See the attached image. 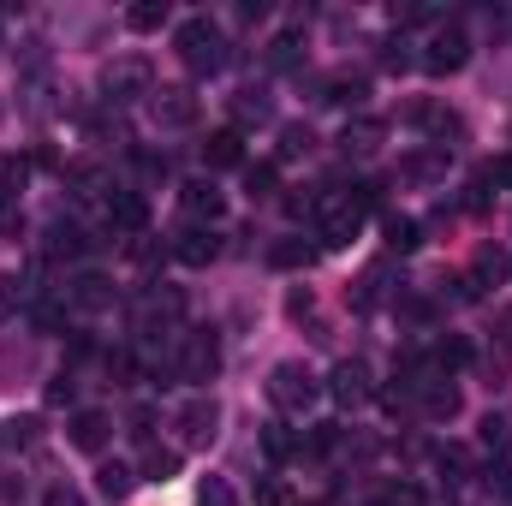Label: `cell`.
Instances as JSON below:
<instances>
[{
    "label": "cell",
    "instance_id": "1",
    "mask_svg": "<svg viewBox=\"0 0 512 506\" xmlns=\"http://www.w3.org/2000/svg\"><path fill=\"white\" fill-rule=\"evenodd\" d=\"M173 48H179L185 72H197V78H209V72H221V66H227L221 24H209V18H185V24L173 30Z\"/></svg>",
    "mask_w": 512,
    "mask_h": 506
},
{
    "label": "cell",
    "instance_id": "2",
    "mask_svg": "<svg viewBox=\"0 0 512 506\" xmlns=\"http://www.w3.org/2000/svg\"><path fill=\"white\" fill-rule=\"evenodd\" d=\"M316 393H322V381H316L310 364H298V358H286V364L268 370V405L286 411V417H304L316 405Z\"/></svg>",
    "mask_w": 512,
    "mask_h": 506
},
{
    "label": "cell",
    "instance_id": "3",
    "mask_svg": "<svg viewBox=\"0 0 512 506\" xmlns=\"http://www.w3.org/2000/svg\"><path fill=\"white\" fill-rule=\"evenodd\" d=\"M102 90H108L114 108H126L137 96H155V66H149L143 54H126V60H114V66L102 72Z\"/></svg>",
    "mask_w": 512,
    "mask_h": 506
},
{
    "label": "cell",
    "instance_id": "4",
    "mask_svg": "<svg viewBox=\"0 0 512 506\" xmlns=\"http://www.w3.org/2000/svg\"><path fill=\"white\" fill-rule=\"evenodd\" d=\"M364 227V209L346 197V203H316V245L322 251H346Z\"/></svg>",
    "mask_w": 512,
    "mask_h": 506
},
{
    "label": "cell",
    "instance_id": "5",
    "mask_svg": "<svg viewBox=\"0 0 512 506\" xmlns=\"http://www.w3.org/2000/svg\"><path fill=\"white\" fill-rule=\"evenodd\" d=\"M465 60H471V36H465L459 24H441V30L429 36V48H423V72H435V78L465 72Z\"/></svg>",
    "mask_w": 512,
    "mask_h": 506
},
{
    "label": "cell",
    "instance_id": "6",
    "mask_svg": "<svg viewBox=\"0 0 512 506\" xmlns=\"http://www.w3.org/2000/svg\"><path fill=\"white\" fill-rule=\"evenodd\" d=\"M215 370H221L215 328H185V334H179V376L185 381H209Z\"/></svg>",
    "mask_w": 512,
    "mask_h": 506
},
{
    "label": "cell",
    "instance_id": "7",
    "mask_svg": "<svg viewBox=\"0 0 512 506\" xmlns=\"http://www.w3.org/2000/svg\"><path fill=\"white\" fill-rule=\"evenodd\" d=\"M173 429H179L185 447H209L215 429H221V405H215L209 393H197V399H185V405L173 411Z\"/></svg>",
    "mask_w": 512,
    "mask_h": 506
},
{
    "label": "cell",
    "instance_id": "8",
    "mask_svg": "<svg viewBox=\"0 0 512 506\" xmlns=\"http://www.w3.org/2000/svg\"><path fill=\"white\" fill-rule=\"evenodd\" d=\"M149 114H155V126L185 131V126H197V96H191L185 84H161V90L149 96Z\"/></svg>",
    "mask_w": 512,
    "mask_h": 506
},
{
    "label": "cell",
    "instance_id": "9",
    "mask_svg": "<svg viewBox=\"0 0 512 506\" xmlns=\"http://www.w3.org/2000/svg\"><path fill=\"white\" fill-rule=\"evenodd\" d=\"M179 316H185V298H179V292H149V298L137 304V334H143V340H161V334H173Z\"/></svg>",
    "mask_w": 512,
    "mask_h": 506
},
{
    "label": "cell",
    "instance_id": "10",
    "mask_svg": "<svg viewBox=\"0 0 512 506\" xmlns=\"http://www.w3.org/2000/svg\"><path fill=\"white\" fill-rule=\"evenodd\" d=\"M60 179H66V191H72L78 203H108V197H114V173H108L102 161H72Z\"/></svg>",
    "mask_w": 512,
    "mask_h": 506
},
{
    "label": "cell",
    "instance_id": "11",
    "mask_svg": "<svg viewBox=\"0 0 512 506\" xmlns=\"http://www.w3.org/2000/svg\"><path fill=\"white\" fill-rule=\"evenodd\" d=\"M179 209L191 215V227H203V221H221L227 197L215 191V179H191V185H179Z\"/></svg>",
    "mask_w": 512,
    "mask_h": 506
},
{
    "label": "cell",
    "instance_id": "12",
    "mask_svg": "<svg viewBox=\"0 0 512 506\" xmlns=\"http://www.w3.org/2000/svg\"><path fill=\"white\" fill-rule=\"evenodd\" d=\"M108 435H114L108 411H72V423H66V441H72L78 453H102V447H108Z\"/></svg>",
    "mask_w": 512,
    "mask_h": 506
},
{
    "label": "cell",
    "instance_id": "13",
    "mask_svg": "<svg viewBox=\"0 0 512 506\" xmlns=\"http://www.w3.org/2000/svg\"><path fill=\"white\" fill-rule=\"evenodd\" d=\"M328 393L352 411V405H364L370 399V364H358V358H346V364H334V376H328Z\"/></svg>",
    "mask_w": 512,
    "mask_h": 506
},
{
    "label": "cell",
    "instance_id": "14",
    "mask_svg": "<svg viewBox=\"0 0 512 506\" xmlns=\"http://www.w3.org/2000/svg\"><path fill=\"white\" fill-rule=\"evenodd\" d=\"M203 167H245V131L221 126L203 137Z\"/></svg>",
    "mask_w": 512,
    "mask_h": 506
},
{
    "label": "cell",
    "instance_id": "15",
    "mask_svg": "<svg viewBox=\"0 0 512 506\" xmlns=\"http://www.w3.org/2000/svg\"><path fill=\"white\" fill-rule=\"evenodd\" d=\"M441 173H447V149H441V143H429V149H411V155L399 161V179H405V185H435Z\"/></svg>",
    "mask_w": 512,
    "mask_h": 506
},
{
    "label": "cell",
    "instance_id": "16",
    "mask_svg": "<svg viewBox=\"0 0 512 506\" xmlns=\"http://www.w3.org/2000/svg\"><path fill=\"white\" fill-rule=\"evenodd\" d=\"M143 221H149V203L137 191H114L108 197V233H143Z\"/></svg>",
    "mask_w": 512,
    "mask_h": 506
},
{
    "label": "cell",
    "instance_id": "17",
    "mask_svg": "<svg viewBox=\"0 0 512 506\" xmlns=\"http://www.w3.org/2000/svg\"><path fill=\"white\" fill-rule=\"evenodd\" d=\"M173 256H179V262H191V268H209V262L221 256V239H215L209 227H185V233L173 239Z\"/></svg>",
    "mask_w": 512,
    "mask_h": 506
},
{
    "label": "cell",
    "instance_id": "18",
    "mask_svg": "<svg viewBox=\"0 0 512 506\" xmlns=\"http://www.w3.org/2000/svg\"><path fill=\"white\" fill-rule=\"evenodd\" d=\"M66 298H72L78 310H108V304H114V280H108V274H78V280L66 286Z\"/></svg>",
    "mask_w": 512,
    "mask_h": 506
},
{
    "label": "cell",
    "instance_id": "19",
    "mask_svg": "<svg viewBox=\"0 0 512 506\" xmlns=\"http://www.w3.org/2000/svg\"><path fill=\"white\" fill-rule=\"evenodd\" d=\"M84 245H90V239H84V227L54 221V227H48V239H42V256H48V262H72V256H84Z\"/></svg>",
    "mask_w": 512,
    "mask_h": 506
},
{
    "label": "cell",
    "instance_id": "20",
    "mask_svg": "<svg viewBox=\"0 0 512 506\" xmlns=\"http://www.w3.org/2000/svg\"><path fill=\"white\" fill-rule=\"evenodd\" d=\"M370 96V84L358 78V72H334L328 84H322V102H334V108H358Z\"/></svg>",
    "mask_w": 512,
    "mask_h": 506
},
{
    "label": "cell",
    "instance_id": "21",
    "mask_svg": "<svg viewBox=\"0 0 512 506\" xmlns=\"http://www.w3.org/2000/svg\"><path fill=\"white\" fill-rule=\"evenodd\" d=\"M382 245L387 251H399V256H411L417 245H423V227H417L411 215H387L382 221Z\"/></svg>",
    "mask_w": 512,
    "mask_h": 506
},
{
    "label": "cell",
    "instance_id": "22",
    "mask_svg": "<svg viewBox=\"0 0 512 506\" xmlns=\"http://www.w3.org/2000/svg\"><path fill=\"white\" fill-rule=\"evenodd\" d=\"M30 167H36L30 155H12V149L0 155V203H12V197L30 185Z\"/></svg>",
    "mask_w": 512,
    "mask_h": 506
},
{
    "label": "cell",
    "instance_id": "23",
    "mask_svg": "<svg viewBox=\"0 0 512 506\" xmlns=\"http://www.w3.org/2000/svg\"><path fill=\"white\" fill-rule=\"evenodd\" d=\"M316 256H322L316 239H280V245L268 251V262H274V268H310Z\"/></svg>",
    "mask_w": 512,
    "mask_h": 506
},
{
    "label": "cell",
    "instance_id": "24",
    "mask_svg": "<svg viewBox=\"0 0 512 506\" xmlns=\"http://www.w3.org/2000/svg\"><path fill=\"white\" fill-rule=\"evenodd\" d=\"M96 489H102L108 501H126L131 489H137V471H131V465H120V459H108V465L96 471Z\"/></svg>",
    "mask_w": 512,
    "mask_h": 506
},
{
    "label": "cell",
    "instance_id": "25",
    "mask_svg": "<svg viewBox=\"0 0 512 506\" xmlns=\"http://www.w3.org/2000/svg\"><path fill=\"white\" fill-rule=\"evenodd\" d=\"M298 60H304V30H280V36L268 42V66H274V72H292Z\"/></svg>",
    "mask_w": 512,
    "mask_h": 506
},
{
    "label": "cell",
    "instance_id": "26",
    "mask_svg": "<svg viewBox=\"0 0 512 506\" xmlns=\"http://www.w3.org/2000/svg\"><path fill=\"white\" fill-rule=\"evenodd\" d=\"M179 477V447H143V483H173Z\"/></svg>",
    "mask_w": 512,
    "mask_h": 506
},
{
    "label": "cell",
    "instance_id": "27",
    "mask_svg": "<svg viewBox=\"0 0 512 506\" xmlns=\"http://www.w3.org/2000/svg\"><path fill=\"white\" fill-rule=\"evenodd\" d=\"M262 453H268V459H304V435H292L286 423H268V435H262Z\"/></svg>",
    "mask_w": 512,
    "mask_h": 506
},
{
    "label": "cell",
    "instance_id": "28",
    "mask_svg": "<svg viewBox=\"0 0 512 506\" xmlns=\"http://www.w3.org/2000/svg\"><path fill=\"white\" fill-rule=\"evenodd\" d=\"M411 120H417L423 131H435V137H441V149H447V137H465L459 114H441V108H429V102H423V108H411Z\"/></svg>",
    "mask_w": 512,
    "mask_h": 506
},
{
    "label": "cell",
    "instance_id": "29",
    "mask_svg": "<svg viewBox=\"0 0 512 506\" xmlns=\"http://www.w3.org/2000/svg\"><path fill=\"white\" fill-rule=\"evenodd\" d=\"M382 137H387V126H382V120H352L340 143H346V155H370V149H376Z\"/></svg>",
    "mask_w": 512,
    "mask_h": 506
},
{
    "label": "cell",
    "instance_id": "30",
    "mask_svg": "<svg viewBox=\"0 0 512 506\" xmlns=\"http://www.w3.org/2000/svg\"><path fill=\"white\" fill-rule=\"evenodd\" d=\"M126 24L137 30V36H149V30H161V24H167V0H137V6L126 12Z\"/></svg>",
    "mask_w": 512,
    "mask_h": 506
},
{
    "label": "cell",
    "instance_id": "31",
    "mask_svg": "<svg viewBox=\"0 0 512 506\" xmlns=\"http://www.w3.org/2000/svg\"><path fill=\"white\" fill-rule=\"evenodd\" d=\"M483 447H489L495 459H507V453H512V423H507V417H495V411L483 417Z\"/></svg>",
    "mask_w": 512,
    "mask_h": 506
},
{
    "label": "cell",
    "instance_id": "32",
    "mask_svg": "<svg viewBox=\"0 0 512 506\" xmlns=\"http://www.w3.org/2000/svg\"><path fill=\"white\" fill-rule=\"evenodd\" d=\"M465 364H471V346H465L459 334H447V340L435 346V370H447V376H453V370H465Z\"/></svg>",
    "mask_w": 512,
    "mask_h": 506
},
{
    "label": "cell",
    "instance_id": "33",
    "mask_svg": "<svg viewBox=\"0 0 512 506\" xmlns=\"http://www.w3.org/2000/svg\"><path fill=\"white\" fill-rule=\"evenodd\" d=\"M233 114L251 126V120H268V90H256V84H245L239 96H233Z\"/></svg>",
    "mask_w": 512,
    "mask_h": 506
},
{
    "label": "cell",
    "instance_id": "34",
    "mask_svg": "<svg viewBox=\"0 0 512 506\" xmlns=\"http://www.w3.org/2000/svg\"><path fill=\"white\" fill-rule=\"evenodd\" d=\"M274 179H280L274 161H251V167H245V191H251V197H274Z\"/></svg>",
    "mask_w": 512,
    "mask_h": 506
},
{
    "label": "cell",
    "instance_id": "35",
    "mask_svg": "<svg viewBox=\"0 0 512 506\" xmlns=\"http://www.w3.org/2000/svg\"><path fill=\"white\" fill-rule=\"evenodd\" d=\"M197 506H239V495H233L227 477H203L197 483Z\"/></svg>",
    "mask_w": 512,
    "mask_h": 506
},
{
    "label": "cell",
    "instance_id": "36",
    "mask_svg": "<svg viewBox=\"0 0 512 506\" xmlns=\"http://www.w3.org/2000/svg\"><path fill=\"white\" fill-rule=\"evenodd\" d=\"M316 149V131L310 126H280V155L292 161V155H310Z\"/></svg>",
    "mask_w": 512,
    "mask_h": 506
},
{
    "label": "cell",
    "instance_id": "37",
    "mask_svg": "<svg viewBox=\"0 0 512 506\" xmlns=\"http://www.w3.org/2000/svg\"><path fill=\"white\" fill-rule=\"evenodd\" d=\"M36 429H42L36 417H12V423H0V441H6V447H30Z\"/></svg>",
    "mask_w": 512,
    "mask_h": 506
},
{
    "label": "cell",
    "instance_id": "38",
    "mask_svg": "<svg viewBox=\"0 0 512 506\" xmlns=\"http://www.w3.org/2000/svg\"><path fill=\"white\" fill-rule=\"evenodd\" d=\"M435 465L447 471V483H465V471H471V453H465V447H441V453H435Z\"/></svg>",
    "mask_w": 512,
    "mask_h": 506
},
{
    "label": "cell",
    "instance_id": "39",
    "mask_svg": "<svg viewBox=\"0 0 512 506\" xmlns=\"http://www.w3.org/2000/svg\"><path fill=\"white\" fill-rule=\"evenodd\" d=\"M18 304H24V286H18L12 274H0V322H6V316H18Z\"/></svg>",
    "mask_w": 512,
    "mask_h": 506
},
{
    "label": "cell",
    "instance_id": "40",
    "mask_svg": "<svg viewBox=\"0 0 512 506\" xmlns=\"http://www.w3.org/2000/svg\"><path fill=\"white\" fill-rule=\"evenodd\" d=\"M108 376H114V387H131V376H137V358H131V352H108Z\"/></svg>",
    "mask_w": 512,
    "mask_h": 506
},
{
    "label": "cell",
    "instance_id": "41",
    "mask_svg": "<svg viewBox=\"0 0 512 506\" xmlns=\"http://www.w3.org/2000/svg\"><path fill=\"white\" fill-rule=\"evenodd\" d=\"M292 501H298V495H292V483H280V477L262 483V495H256V506H292Z\"/></svg>",
    "mask_w": 512,
    "mask_h": 506
},
{
    "label": "cell",
    "instance_id": "42",
    "mask_svg": "<svg viewBox=\"0 0 512 506\" xmlns=\"http://www.w3.org/2000/svg\"><path fill=\"white\" fill-rule=\"evenodd\" d=\"M501 274H507V256H501V251H483V256H477V274H471V280H501Z\"/></svg>",
    "mask_w": 512,
    "mask_h": 506
},
{
    "label": "cell",
    "instance_id": "43",
    "mask_svg": "<svg viewBox=\"0 0 512 506\" xmlns=\"http://www.w3.org/2000/svg\"><path fill=\"white\" fill-rule=\"evenodd\" d=\"M72 387H78V381H72L66 370H60V376L48 381V405H66V399H72Z\"/></svg>",
    "mask_w": 512,
    "mask_h": 506
},
{
    "label": "cell",
    "instance_id": "44",
    "mask_svg": "<svg viewBox=\"0 0 512 506\" xmlns=\"http://www.w3.org/2000/svg\"><path fill=\"white\" fill-rule=\"evenodd\" d=\"M42 506H84V495H78V489H66V483H60V489H48V495H42Z\"/></svg>",
    "mask_w": 512,
    "mask_h": 506
},
{
    "label": "cell",
    "instance_id": "45",
    "mask_svg": "<svg viewBox=\"0 0 512 506\" xmlns=\"http://www.w3.org/2000/svg\"><path fill=\"white\" fill-rule=\"evenodd\" d=\"M382 66H387V72H405V66H411V54H405V42H387Z\"/></svg>",
    "mask_w": 512,
    "mask_h": 506
},
{
    "label": "cell",
    "instance_id": "46",
    "mask_svg": "<svg viewBox=\"0 0 512 506\" xmlns=\"http://www.w3.org/2000/svg\"><path fill=\"white\" fill-rule=\"evenodd\" d=\"M286 316H298V322H304V316H310V292H292V298H286Z\"/></svg>",
    "mask_w": 512,
    "mask_h": 506
},
{
    "label": "cell",
    "instance_id": "47",
    "mask_svg": "<svg viewBox=\"0 0 512 506\" xmlns=\"http://www.w3.org/2000/svg\"><path fill=\"white\" fill-rule=\"evenodd\" d=\"M149 423H155V411H131V435L137 441H149Z\"/></svg>",
    "mask_w": 512,
    "mask_h": 506
},
{
    "label": "cell",
    "instance_id": "48",
    "mask_svg": "<svg viewBox=\"0 0 512 506\" xmlns=\"http://www.w3.org/2000/svg\"><path fill=\"white\" fill-rule=\"evenodd\" d=\"M483 179H495V185H512V155H507V161H495V167H489Z\"/></svg>",
    "mask_w": 512,
    "mask_h": 506
}]
</instances>
